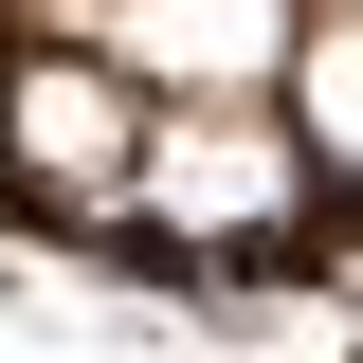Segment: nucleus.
I'll return each mask as SVG.
<instances>
[{
    "label": "nucleus",
    "mask_w": 363,
    "mask_h": 363,
    "mask_svg": "<svg viewBox=\"0 0 363 363\" xmlns=\"http://www.w3.org/2000/svg\"><path fill=\"white\" fill-rule=\"evenodd\" d=\"M291 200H309L291 91H164V109H145V182H128L145 236H272Z\"/></svg>",
    "instance_id": "f257e3e1"
},
{
    "label": "nucleus",
    "mask_w": 363,
    "mask_h": 363,
    "mask_svg": "<svg viewBox=\"0 0 363 363\" xmlns=\"http://www.w3.org/2000/svg\"><path fill=\"white\" fill-rule=\"evenodd\" d=\"M0 164L37 182V200H128L145 182V73H109V55H55V73L0 91Z\"/></svg>",
    "instance_id": "f03ea898"
},
{
    "label": "nucleus",
    "mask_w": 363,
    "mask_h": 363,
    "mask_svg": "<svg viewBox=\"0 0 363 363\" xmlns=\"http://www.w3.org/2000/svg\"><path fill=\"white\" fill-rule=\"evenodd\" d=\"M73 37L109 73H145V91H272L309 18L291 0H73Z\"/></svg>",
    "instance_id": "7ed1b4c3"
},
{
    "label": "nucleus",
    "mask_w": 363,
    "mask_h": 363,
    "mask_svg": "<svg viewBox=\"0 0 363 363\" xmlns=\"http://www.w3.org/2000/svg\"><path fill=\"white\" fill-rule=\"evenodd\" d=\"M272 91H291L309 164H345V182H363V0H327L309 37H291V73H272Z\"/></svg>",
    "instance_id": "20e7f679"
}]
</instances>
